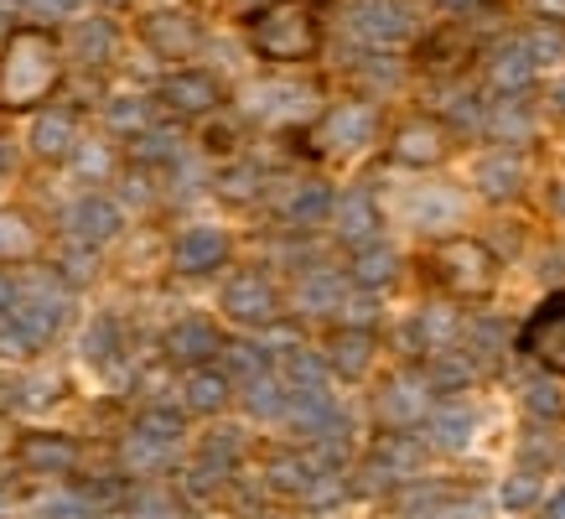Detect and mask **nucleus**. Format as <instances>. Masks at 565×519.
<instances>
[{"mask_svg": "<svg viewBox=\"0 0 565 519\" xmlns=\"http://www.w3.org/2000/svg\"><path fill=\"white\" fill-rule=\"evenodd\" d=\"M63 78V57L47 32H17L6 36L0 52V115H26L47 99Z\"/></svg>", "mask_w": 565, "mask_h": 519, "instance_id": "f257e3e1", "label": "nucleus"}, {"mask_svg": "<svg viewBox=\"0 0 565 519\" xmlns=\"http://www.w3.org/2000/svg\"><path fill=\"white\" fill-rule=\"evenodd\" d=\"M249 42H255L259 57L270 63H301L322 47V27H317V11L301 6V0H275L265 6L255 21H249Z\"/></svg>", "mask_w": 565, "mask_h": 519, "instance_id": "f03ea898", "label": "nucleus"}, {"mask_svg": "<svg viewBox=\"0 0 565 519\" xmlns=\"http://www.w3.org/2000/svg\"><path fill=\"white\" fill-rule=\"evenodd\" d=\"M430 276L441 280L446 292L482 296V292H493L498 260H493V250L478 240H441L430 250Z\"/></svg>", "mask_w": 565, "mask_h": 519, "instance_id": "7ed1b4c3", "label": "nucleus"}, {"mask_svg": "<svg viewBox=\"0 0 565 519\" xmlns=\"http://www.w3.org/2000/svg\"><path fill=\"white\" fill-rule=\"evenodd\" d=\"M519 353L550 369V374H565V292L545 296L534 307V317L519 332Z\"/></svg>", "mask_w": 565, "mask_h": 519, "instance_id": "20e7f679", "label": "nucleus"}, {"mask_svg": "<svg viewBox=\"0 0 565 519\" xmlns=\"http://www.w3.org/2000/svg\"><path fill=\"white\" fill-rule=\"evenodd\" d=\"M223 311L234 317V322H249V328H259V322H270L275 317V292L265 276H239L228 280V292H223Z\"/></svg>", "mask_w": 565, "mask_h": 519, "instance_id": "39448f33", "label": "nucleus"}, {"mask_svg": "<svg viewBox=\"0 0 565 519\" xmlns=\"http://www.w3.org/2000/svg\"><path fill=\"white\" fill-rule=\"evenodd\" d=\"M146 42H151L161 57H188V52L203 47V32H198V21L182 17V11H156L146 21Z\"/></svg>", "mask_w": 565, "mask_h": 519, "instance_id": "423d86ee", "label": "nucleus"}, {"mask_svg": "<svg viewBox=\"0 0 565 519\" xmlns=\"http://www.w3.org/2000/svg\"><path fill=\"white\" fill-rule=\"evenodd\" d=\"M223 260H228V240H223L218 229H192V234H182L172 250V265L182 276H203V271L223 265Z\"/></svg>", "mask_w": 565, "mask_h": 519, "instance_id": "0eeeda50", "label": "nucleus"}, {"mask_svg": "<svg viewBox=\"0 0 565 519\" xmlns=\"http://www.w3.org/2000/svg\"><path fill=\"white\" fill-rule=\"evenodd\" d=\"M353 27H359V36L374 42V47H390V42H399V36L411 32V21H405V11H399L394 0H363L359 11H353Z\"/></svg>", "mask_w": 565, "mask_h": 519, "instance_id": "6e6552de", "label": "nucleus"}, {"mask_svg": "<svg viewBox=\"0 0 565 519\" xmlns=\"http://www.w3.org/2000/svg\"><path fill=\"white\" fill-rule=\"evenodd\" d=\"M394 156L405 161V167H430V161H441L446 156V136L436 120H411L399 136H394Z\"/></svg>", "mask_w": 565, "mask_h": 519, "instance_id": "1a4fd4ad", "label": "nucleus"}, {"mask_svg": "<svg viewBox=\"0 0 565 519\" xmlns=\"http://www.w3.org/2000/svg\"><path fill=\"white\" fill-rule=\"evenodd\" d=\"M379 415L390 421V426H415L420 415H426V384L420 380H390L384 384V395H379Z\"/></svg>", "mask_w": 565, "mask_h": 519, "instance_id": "9d476101", "label": "nucleus"}, {"mask_svg": "<svg viewBox=\"0 0 565 519\" xmlns=\"http://www.w3.org/2000/svg\"><path fill=\"white\" fill-rule=\"evenodd\" d=\"M374 136V115L363 104H348V109H332L322 120V140L332 151H359L363 140Z\"/></svg>", "mask_w": 565, "mask_h": 519, "instance_id": "9b49d317", "label": "nucleus"}, {"mask_svg": "<svg viewBox=\"0 0 565 519\" xmlns=\"http://www.w3.org/2000/svg\"><path fill=\"white\" fill-rule=\"evenodd\" d=\"M167 104L177 115H207L218 104V84L207 73H172L167 78Z\"/></svg>", "mask_w": 565, "mask_h": 519, "instance_id": "f8f14e48", "label": "nucleus"}, {"mask_svg": "<svg viewBox=\"0 0 565 519\" xmlns=\"http://www.w3.org/2000/svg\"><path fill=\"white\" fill-rule=\"evenodd\" d=\"M167 348H172V359H182V363H203L218 353V332H213V322H182V328H172Z\"/></svg>", "mask_w": 565, "mask_h": 519, "instance_id": "ddd939ff", "label": "nucleus"}, {"mask_svg": "<svg viewBox=\"0 0 565 519\" xmlns=\"http://www.w3.org/2000/svg\"><path fill=\"white\" fill-rule=\"evenodd\" d=\"M291 421L301 432H343V415H338V405H327L322 390H301L291 405Z\"/></svg>", "mask_w": 565, "mask_h": 519, "instance_id": "4468645a", "label": "nucleus"}, {"mask_svg": "<svg viewBox=\"0 0 565 519\" xmlns=\"http://www.w3.org/2000/svg\"><path fill=\"white\" fill-rule=\"evenodd\" d=\"M374 359V332L369 328H343L332 338V363L343 369V374H363Z\"/></svg>", "mask_w": 565, "mask_h": 519, "instance_id": "2eb2a0df", "label": "nucleus"}, {"mask_svg": "<svg viewBox=\"0 0 565 519\" xmlns=\"http://www.w3.org/2000/svg\"><path fill=\"white\" fill-rule=\"evenodd\" d=\"M73 229H78V234H84L88 244L115 240V229H120V213L104 203V198H84V203L73 208Z\"/></svg>", "mask_w": 565, "mask_h": 519, "instance_id": "dca6fc26", "label": "nucleus"}, {"mask_svg": "<svg viewBox=\"0 0 565 519\" xmlns=\"http://www.w3.org/2000/svg\"><path fill=\"white\" fill-rule=\"evenodd\" d=\"M338 229H343V240L369 244V240H374V229H379L374 203H369L363 192H348L343 203H338Z\"/></svg>", "mask_w": 565, "mask_h": 519, "instance_id": "f3484780", "label": "nucleus"}, {"mask_svg": "<svg viewBox=\"0 0 565 519\" xmlns=\"http://www.w3.org/2000/svg\"><path fill=\"white\" fill-rule=\"evenodd\" d=\"M21 457H26V467H42V473H68L78 452H73V442H63V436H26Z\"/></svg>", "mask_w": 565, "mask_h": 519, "instance_id": "a211bd4d", "label": "nucleus"}, {"mask_svg": "<svg viewBox=\"0 0 565 519\" xmlns=\"http://www.w3.org/2000/svg\"><path fill=\"white\" fill-rule=\"evenodd\" d=\"M534 78V47L524 42H509V47L493 57V84L498 88H524Z\"/></svg>", "mask_w": 565, "mask_h": 519, "instance_id": "6ab92c4d", "label": "nucleus"}, {"mask_svg": "<svg viewBox=\"0 0 565 519\" xmlns=\"http://www.w3.org/2000/svg\"><path fill=\"white\" fill-rule=\"evenodd\" d=\"M394 271H399V260H394V250H384V244H369V250H359V260H353V280L369 286V292L390 286Z\"/></svg>", "mask_w": 565, "mask_h": 519, "instance_id": "aec40b11", "label": "nucleus"}, {"mask_svg": "<svg viewBox=\"0 0 565 519\" xmlns=\"http://www.w3.org/2000/svg\"><path fill=\"white\" fill-rule=\"evenodd\" d=\"M519 182H524V172H519L514 156H488V161H482L478 188L488 192V198H514Z\"/></svg>", "mask_w": 565, "mask_h": 519, "instance_id": "412c9836", "label": "nucleus"}, {"mask_svg": "<svg viewBox=\"0 0 565 519\" xmlns=\"http://www.w3.org/2000/svg\"><path fill=\"white\" fill-rule=\"evenodd\" d=\"M467 436H472V411L446 405V411L430 415V442H436V447H462Z\"/></svg>", "mask_w": 565, "mask_h": 519, "instance_id": "4be33fe9", "label": "nucleus"}, {"mask_svg": "<svg viewBox=\"0 0 565 519\" xmlns=\"http://www.w3.org/2000/svg\"><path fill=\"white\" fill-rule=\"evenodd\" d=\"M32 146L42 156H68L73 151V115H42Z\"/></svg>", "mask_w": 565, "mask_h": 519, "instance_id": "5701e85b", "label": "nucleus"}, {"mask_svg": "<svg viewBox=\"0 0 565 519\" xmlns=\"http://www.w3.org/2000/svg\"><path fill=\"white\" fill-rule=\"evenodd\" d=\"M223 400H228V380H223V374L198 369V374L188 380V405H192V411L213 415V411H223Z\"/></svg>", "mask_w": 565, "mask_h": 519, "instance_id": "b1692460", "label": "nucleus"}, {"mask_svg": "<svg viewBox=\"0 0 565 519\" xmlns=\"http://www.w3.org/2000/svg\"><path fill=\"white\" fill-rule=\"evenodd\" d=\"M311 478H317V463H307V457H275L270 463V488H280V494H307Z\"/></svg>", "mask_w": 565, "mask_h": 519, "instance_id": "393cba45", "label": "nucleus"}, {"mask_svg": "<svg viewBox=\"0 0 565 519\" xmlns=\"http://www.w3.org/2000/svg\"><path fill=\"white\" fill-rule=\"evenodd\" d=\"M327 208H332L327 188H322V182H307V188H296V198H291V208H286V213H291L296 224H317Z\"/></svg>", "mask_w": 565, "mask_h": 519, "instance_id": "a878e982", "label": "nucleus"}, {"mask_svg": "<svg viewBox=\"0 0 565 519\" xmlns=\"http://www.w3.org/2000/svg\"><path fill=\"white\" fill-rule=\"evenodd\" d=\"M125 457L136 467H161L172 457V442H161V436H151V432H136V442L125 447Z\"/></svg>", "mask_w": 565, "mask_h": 519, "instance_id": "bb28decb", "label": "nucleus"}, {"mask_svg": "<svg viewBox=\"0 0 565 519\" xmlns=\"http://www.w3.org/2000/svg\"><path fill=\"white\" fill-rule=\"evenodd\" d=\"M255 109H275V115H296V109H311L307 88H270V94H255Z\"/></svg>", "mask_w": 565, "mask_h": 519, "instance_id": "cd10ccee", "label": "nucleus"}, {"mask_svg": "<svg viewBox=\"0 0 565 519\" xmlns=\"http://www.w3.org/2000/svg\"><path fill=\"white\" fill-rule=\"evenodd\" d=\"M338 296H343L338 276H311V280H301V307H311V311L338 307Z\"/></svg>", "mask_w": 565, "mask_h": 519, "instance_id": "c85d7f7f", "label": "nucleus"}, {"mask_svg": "<svg viewBox=\"0 0 565 519\" xmlns=\"http://www.w3.org/2000/svg\"><path fill=\"white\" fill-rule=\"evenodd\" d=\"M32 250V229L17 213H0V255H26Z\"/></svg>", "mask_w": 565, "mask_h": 519, "instance_id": "c756f323", "label": "nucleus"}, {"mask_svg": "<svg viewBox=\"0 0 565 519\" xmlns=\"http://www.w3.org/2000/svg\"><path fill=\"white\" fill-rule=\"evenodd\" d=\"M441 499H446L441 484H420V494H405V499H399V515H405V519H426V515H436V509H441Z\"/></svg>", "mask_w": 565, "mask_h": 519, "instance_id": "7c9ffc66", "label": "nucleus"}, {"mask_svg": "<svg viewBox=\"0 0 565 519\" xmlns=\"http://www.w3.org/2000/svg\"><path fill=\"white\" fill-rule=\"evenodd\" d=\"M286 374H291L296 390H322V363L311 359L307 348H296L291 359H286Z\"/></svg>", "mask_w": 565, "mask_h": 519, "instance_id": "2f4dec72", "label": "nucleus"}, {"mask_svg": "<svg viewBox=\"0 0 565 519\" xmlns=\"http://www.w3.org/2000/svg\"><path fill=\"white\" fill-rule=\"evenodd\" d=\"M249 411L255 415H280V390H275V380H265V374L249 380Z\"/></svg>", "mask_w": 565, "mask_h": 519, "instance_id": "473e14b6", "label": "nucleus"}, {"mask_svg": "<svg viewBox=\"0 0 565 519\" xmlns=\"http://www.w3.org/2000/svg\"><path fill=\"white\" fill-rule=\"evenodd\" d=\"M301 499H307L311 509H327L332 499H343V478H338V473H317V478H311V488L301 494Z\"/></svg>", "mask_w": 565, "mask_h": 519, "instance_id": "72a5a7b5", "label": "nucleus"}, {"mask_svg": "<svg viewBox=\"0 0 565 519\" xmlns=\"http://www.w3.org/2000/svg\"><path fill=\"white\" fill-rule=\"evenodd\" d=\"M140 432L161 436V442H177V436H182V415L177 411H146L140 415Z\"/></svg>", "mask_w": 565, "mask_h": 519, "instance_id": "f704fd0d", "label": "nucleus"}, {"mask_svg": "<svg viewBox=\"0 0 565 519\" xmlns=\"http://www.w3.org/2000/svg\"><path fill=\"white\" fill-rule=\"evenodd\" d=\"M524 400H530L534 415H561L565 411V395L555 390V384H530V390H524Z\"/></svg>", "mask_w": 565, "mask_h": 519, "instance_id": "c9c22d12", "label": "nucleus"}, {"mask_svg": "<svg viewBox=\"0 0 565 519\" xmlns=\"http://www.w3.org/2000/svg\"><path fill=\"white\" fill-rule=\"evenodd\" d=\"M534 473H519V478H509V484H503V504H509V509H524V504H534Z\"/></svg>", "mask_w": 565, "mask_h": 519, "instance_id": "e433bc0d", "label": "nucleus"}, {"mask_svg": "<svg viewBox=\"0 0 565 519\" xmlns=\"http://www.w3.org/2000/svg\"><path fill=\"white\" fill-rule=\"evenodd\" d=\"M78 52H84V57H104V52H109V27H104V21L84 27V36H78Z\"/></svg>", "mask_w": 565, "mask_h": 519, "instance_id": "4c0bfd02", "label": "nucleus"}, {"mask_svg": "<svg viewBox=\"0 0 565 519\" xmlns=\"http://www.w3.org/2000/svg\"><path fill=\"white\" fill-rule=\"evenodd\" d=\"M109 120L120 125V130H140V125H146V104H140V99H120Z\"/></svg>", "mask_w": 565, "mask_h": 519, "instance_id": "58836bf2", "label": "nucleus"}, {"mask_svg": "<svg viewBox=\"0 0 565 519\" xmlns=\"http://www.w3.org/2000/svg\"><path fill=\"white\" fill-rule=\"evenodd\" d=\"M109 348H115V328H109V322H99V328H94V338H84V353H88V359H109Z\"/></svg>", "mask_w": 565, "mask_h": 519, "instance_id": "ea45409f", "label": "nucleus"}, {"mask_svg": "<svg viewBox=\"0 0 565 519\" xmlns=\"http://www.w3.org/2000/svg\"><path fill=\"white\" fill-rule=\"evenodd\" d=\"M467 380H472V363H467V359H441L436 384H467Z\"/></svg>", "mask_w": 565, "mask_h": 519, "instance_id": "a19ab883", "label": "nucleus"}, {"mask_svg": "<svg viewBox=\"0 0 565 519\" xmlns=\"http://www.w3.org/2000/svg\"><path fill=\"white\" fill-rule=\"evenodd\" d=\"M534 47L545 52V57H561V52H565V36H555V32H550V27H545V36H540Z\"/></svg>", "mask_w": 565, "mask_h": 519, "instance_id": "79ce46f5", "label": "nucleus"}, {"mask_svg": "<svg viewBox=\"0 0 565 519\" xmlns=\"http://www.w3.org/2000/svg\"><path fill=\"white\" fill-rule=\"evenodd\" d=\"M42 519H78V504H52Z\"/></svg>", "mask_w": 565, "mask_h": 519, "instance_id": "37998d69", "label": "nucleus"}, {"mask_svg": "<svg viewBox=\"0 0 565 519\" xmlns=\"http://www.w3.org/2000/svg\"><path fill=\"white\" fill-rule=\"evenodd\" d=\"M545 519H565V488H561V494H555V499L545 504Z\"/></svg>", "mask_w": 565, "mask_h": 519, "instance_id": "c03bdc74", "label": "nucleus"}, {"mask_svg": "<svg viewBox=\"0 0 565 519\" xmlns=\"http://www.w3.org/2000/svg\"><path fill=\"white\" fill-rule=\"evenodd\" d=\"M446 11H472V6H482V0H441Z\"/></svg>", "mask_w": 565, "mask_h": 519, "instance_id": "a18cd8bd", "label": "nucleus"}, {"mask_svg": "<svg viewBox=\"0 0 565 519\" xmlns=\"http://www.w3.org/2000/svg\"><path fill=\"white\" fill-rule=\"evenodd\" d=\"M42 6H47V11H73L78 0H42Z\"/></svg>", "mask_w": 565, "mask_h": 519, "instance_id": "49530a36", "label": "nucleus"}, {"mask_svg": "<svg viewBox=\"0 0 565 519\" xmlns=\"http://www.w3.org/2000/svg\"><path fill=\"white\" fill-rule=\"evenodd\" d=\"M540 11H561L565 17V0H540Z\"/></svg>", "mask_w": 565, "mask_h": 519, "instance_id": "de8ad7c7", "label": "nucleus"}, {"mask_svg": "<svg viewBox=\"0 0 565 519\" xmlns=\"http://www.w3.org/2000/svg\"><path fill=\"white\" fill-rule=\"evenodd\" d=\"M11 296H17V292H11V286H0V301H11Z\"/></svg>", "mask_w": 565, "mask_h": 519, "instance_id": "09e8293b", "label": "nucleus"}, {"mask_svg": "<svg viewBox=\"0 0 565 519\" xmlns=\"http://www.w3.org/2000/svg\"><path fill=\"white\" fill-rule=\"evenodd\" d=\"M270 6H275V0H270Z\"/></svg>", "mask_w": 565, "mask_h": 519, "instance_id": "8fccbe9b", "label": "nucleus"}]
</instances>
